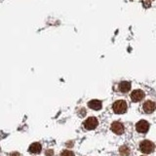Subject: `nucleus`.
<instances>
[{"mask_svg":"<svg viewBox=\"0 0 156 156\" xmlns=\"http://www.w3.org/2000/svg\"><path fill=\"white\" fill-rule=\"evenodd\" d=\"M112 108L116 114H123L127 111V102L123 100L117 101L112 105Z\"/></svg>","mask_w":156,"mask_h":156,"instance_id":"obj_1","label":"nucleus"},{"mask_svg":"<svg viewBox=\"0 0 156 156\" xmlns=\"http://www.w3.org/2000/svg\"><path fill=\"white\" fill-rule=\"evenodd\" d=\"M140 150L144 153H151L154 150V144L150 140H143L140 144Z\"/></svg>","mask_w":156,"mask_h":156,"instance_id":"obj_2","label":"nucleus"},{"mask_svg":"<svg viewBox=\"0 0 156 156\" xmlns=\"http://www.w3.org/2000/svg\"><path fill=\"white\" fill-rule=\"evenodd\" d=\"M98 124H99V122H98L96 117H89V118L86 119L84 121V123H83V125H84V128L87 129V130H94V129H96Z\"/></svg>","mask_w":156,"mask_h":156,"instance_id":"obj_3","label":"nucleus"},{"mask_svg":"<svg viewBox=\"0 0 156 156\" xmlns=\"http://www.w3.org/2000/svg\"><path fill=\"white\" fill-rule=\"evenodd\" d=\"M136 129L139 133L145 134L146 132L149 130V123L145 120H140L139 121L136 125Z\"/></svg>","mask_w":156,"mask_h":156,"instance_id":"obj_4","label":"nucleus"},{"mask_svg":"<svg viewBox=\"0 0 156 156\" xmlns=\"http://www.w3.org/2000/svg\"><path fill=\"white\" fill-rule=\"evenodd\" d=\"M144 98V93L141 90H135L132 92V94H131V99L134 102L140 101Z\"/></svg>","mask_w":156,"mask_h":156,"instance_id":"obj_5","label":"nucleus"},{"mask_svg":"<svg viewBox=\"0 0 156 156\" xmlns=\"http://www.w3.org/2000/svg\"><path fill=\"white\" fill-rule=\"evenodd\" d=\"M143 108L145 113H152V112L155 110V102L152 101H145L143 105Z\"/></svg>","mask_w":156,"mask_h":156,"instance_id":"obj_6","label":"nucleus"},{"mask_svg":"<svg viewBox=\"0 0 156 156\" xmlns=\"http://www.w3.org/2000/svg\"><path fill=\"white\" fill-rule=\"evenodd\" d=\"M111 130L116 135H122L124 132V127L120 122H113L111 125Z\"/></svg>","mask_w":156,"mask_h":156,"instance_id":"obj_7","label":"nucleus"},{"mask_svg":"<svg viewBox=\"0 0 156 156\" xmlns=\"http://www.w3.org/2000/svg\"><path fill=\"white\" fill-rule=\"evenodd\" d=\"M88 106H89L90 108L94 109V110H100L102 107V104H101V101L99 100H92L91 101H89Z\"/></svg>","mask_w":156,"mask_h":156,"instance_id":"obj_8","label":"nucleus"},{"mask_svg":"<svg viewBox=\"0 0 156 156\" xmlns=\"http://www.w3.org/2000/svg\"><path fill=\"white\" fill-rule=\"evenodd\" d=\"M119 90L120 92L122 93H127V92H129L130 89H131V83L130 82H127V81H123V82H121L119 86Z\"/></svg>","mask_w":156,"mask_h":156,"instance_id":"obj_9","label":"nucleus"},{"mask_svg":"<svg viewBox=\"0 0 156 156\" xmlns=\"http://www.w3.org/2000/svg\"><path fill=\"white\" fill-rule=\"evenodd\" d=\"M28 151L31 153H34V154H37L41 151V144H38V143H34L32 144L30 146H29L28 148Z\"/></svg>","mask_w":156,"mask_h":156,"instance_id":"obj_10","label":"nucleus"},{"mask_svg":"<svg viewBox=\"0 0 156 156\" xmlns=\"http://www.w3.org/2000/svg\"><path fill=\"white\" fill-rule=\"evenodd\" d=\"M119 151H120V154L122 156H128L130 154V149L127 145H122L119 149Z\"/></svg>","mask_w":156,"mask_h":156,"instance_id":"obj_11","label":"nucleus"},{"mask_svg":"<svg viewBox=\"0 0 156 156\" xmlns=\"http://www.w3.org/2000/svg\"><path fill=\"white\" fill-rule=\"evenodd\" d=\"M61 156H74V153L70 150H63Z\"/></svg>","mask_w":156,"mask_h":156,"instance_id":"obj_12","label":"nucleus"},{"mask_svg":"<svg viewBox=\"0 0 156 156\" xmlns=\"http://www.w3.org/2000/svg\"><path fill=\"white\" fill-rule=\"evenodd\" d=\"M46 156H53V150L52 149L47 150L46 151Z\"/></svg>","mask_w":156,"mask_h":156,"instance_id":"obj_13","label":"nucleus"},{"mask_svg":"<svg viewBox=\"0 0 156 156\" xmlns=\"http://www.w3.org/2000/svg\"><path fill=\"white\" fill-rule=\"evenodd\" d=\"M10 156H21V154H20L19 152H12L11 154H10Z\"/></svg>","mask_w":156,"mask_h":156,"instance_id":"obj_14","label":"nucleus"}]
</instances>
